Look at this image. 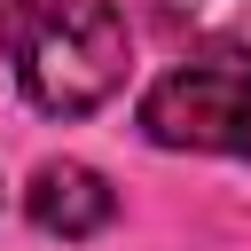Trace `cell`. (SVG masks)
Masks as SVG:
<instances>
[{
	"instance_id": "6da1fadb",
	"label": "cell",
	"mask_w": 251,
	"mask_h": 251,
	"mask_svg": "<svg viewBox=\"0 0 251 251\" xmlns=\"http://www.w3.org/2000/svg\"><path fill=\"white\" fill-rule=\"evenodd\" d=\"M0 39L16 55V78L31 110L86 118L126 86V16L110 0H8Z\"/></svg>"
},
{
	"instance_id": "7a4b0ae2",
	"label": "cell",
	"mask_w": 251,
	"mask_h": 251,
	"mask_svg": "<svg viewBox=\"0 0 251 251\" xmlns=\"http://www.w3.org/2000/svg\"><path fill=\"white\" fill-rule=\"evenodd\" d=\"M141 133L157 149H220L251 157V55L243 63H180L141 94Z\"/></svg>"
},
{
	"instance_id": "3957f363",
	"label": "cell",
	"mask_w": 251,
	"mask_h": 251,
	"mask_svg": "<svg viewBox=\"0 0 251 251\" xmlns=\"http://www.w3.org/2000/svg\"><path fill=\"white\" fill-rule=\"evenodd\" d=\"M24 212H31V227H39V235L86 243V235H102V227L118 220V188H110L94 165H78V157H55V165H39V173H31V188H24Z\"/></svg>"
},
{
	"instance_id": "277c9868",
	"label": "cell",
	"mask_w": 251,
	"mask_h": 251,
	"mask_svg": "<svg viewBox=\"0 0 251 251\" xmlns=\"http://www.w3.org/2000/svg\"><path fill=\"white\" fill-rule=\"evenodd\" d=\"M157 16H165V31L188 39V47H212V55H227V63L251 55V0H157Z\"/></svg>"
}]
</instances>
